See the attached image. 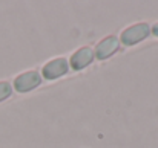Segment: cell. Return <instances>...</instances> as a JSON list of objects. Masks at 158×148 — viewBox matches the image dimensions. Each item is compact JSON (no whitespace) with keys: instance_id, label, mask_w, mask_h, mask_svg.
I'll list each match as a JSON object with an SVG mask.
<instances>
[{"instance_id":"6da1fadb","label":"cell","mask_w":158,"mask_h":148,"mask_svg":"<svg viewBox=\"0 0 158 148\" xmlns=\"http://www.w3.org/2000/svg\"><path fill=\"white\" fill-rule=\"evenodd\" d=\"M151 34V28L148 23H137L134 26H129L121 34V43L124 46H134L143 40H146Z\"/></svg>"},{"instance_id":"7a4b0ae2","label":"cell","mask_w":158,"mask_h":148,"mask_svg":"<svg viewBox=\"0 0 158 148\" xmlns=\"http://www.w3.org/2000/svg\"><path fill=\"white\" fill-rule=\"evenodd\" d=\"M40 83H42L40 73L35 70H31V72H25V73L19 75L14 80V87L17 92L25 93V92H29V90H34L35 87H39Z\"/></svg>"},{"instance_id":"3957f363","label":"cell","mask_w":158,"mask_h":148,"mask_svg":"<svg viewBox=\"0 0 158 148\" xmlns=\"http://www.w3.org/2000/svg\"><path fill=\"white\" fill-rule=\"evenodd\" d=\"M69 70V63L66 58H57L52 60L49 63H46L42 69L43 72V76L46 80H55V78H60L63 75H66Z\"/></svg>"},{"instance_id":"277c9868","label":"cell","mask_w":158,"mask_h":148,"mask_svg":"<svg viewBox=\"0 0 158 148\" xmlns=\"http://www.w3.org/2000/svg\"><path fill=\"white\" fill-rule=\"evenodd\" d=\"M118 48H120V40H118L117 37H114V35H109V37L103 38V40L97 45L94 55H95V58H98V60H106V58L112 56V55L118 50Z\"/></svg>"},{"instance_id":"5b68a950","label":"cell","mask_w":158,"mask_h":148,"mask_svg":"<svg viewBox=\"0 0 158 148\" xmlns=\"http://www.w3.org/2000/svg\"><path fill=\"white\" fill-rule=\"evenodd\" d=\"M94 58H95V55H94V50L91 48H81L71 56L69 66L74 70H81V69L88 67L94 61Z\"/></svg>"},{"instance_id":"8992f818","label":"cell","mask_w":158,"mask_h":148,"mask_svg":"<svg viewBox=\"0 0 158 148\" xmlns=\"http://www.w3.org/2000/svg\"><path fill=\"white\" fill-rule=\"evenodd\" d=\"M11 93H12L11 84H9V83H0V102H2L3 99L9 98Z\"/></svg>"},{"instance_id":"52a82bcc","label":"cell","mask_w":158,"mask_h":148,"mask_svg":"<svg viewBox=\"0 0 158 148\" xmlns=\"http://www.w3.org/2000/svg\"><path fill=\"white\" fill-rule=\"evenodd\" d=\"M151 32L155 35V37H158V23H155L154 26H152V29H151Z\"/></svg>"}]
</instances>
